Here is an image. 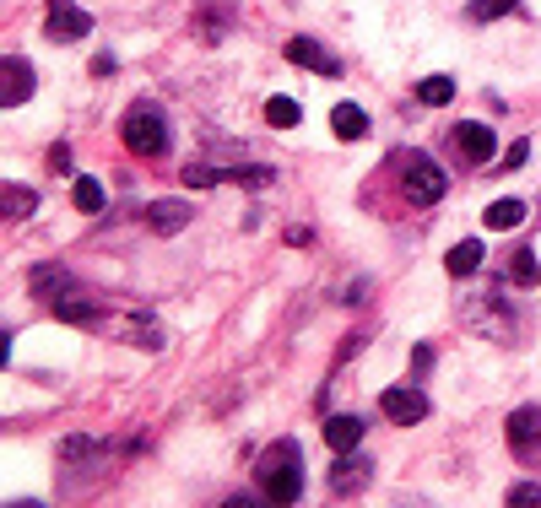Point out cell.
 Segmentation results:
<instances>
[{"label": "cell", "instance_id": "obj_1", "mask_svg": "<svg viewBox=\"0 0 541 508\" xmlns=\"http://www.w3.org/2000/svg\"><path fill=\"white\" fill-rule=\"evenodd\" d=\"M260 487H266V503H298L303 498V454L298 444H276L260 454Z\"/></svg>", "mask_w": 541, "mask_h": 508}, {"label": "cell", "instance_id": "obj_2", "mask_svg": "<svg viewBox=\"0 0 541 508\" xmlns=\"http://www.w3.org/2000/svg\"><path fill=\"white\" fill-rule=\"evenodd\" d=\"M120 136H125V146L136 157H163L168 152V119H163L157 103H136V109L125 114Z\"/></svg>", "mask_w": 541, "mask_h": 508}, {"label": "cell", "instance_id": "obj_3", "mask_svg": "<svg viewBox=\"0 0 541 508\" xmlns=\"http://www.w3.org/2000/svg\"><path fill=\"white\" fill-rule=\"evenodd\" d=\"M401 190H406V200H412V206H439L444 190H450V179H444V168L433 163V157L412 152V157L401 163Z\"/></svg>", "mask_w": 541, "mask_h": 508}, {"label": "cell", "instance_id": "obj_4", "mask_svg": "<svg viewBox=\"0 0 541 508\" xmlns=\"http://www.w3.org/2000/svg\"><path fill=\"white\" fill-rule=\"evenodd\" d=\"M44 33L55 38V44H76V38H87V33H92V17H87L82 6H71V0H49Z\"/></svg>", "mask_w": 541, "mask_h": 508}, {"label": "cell", "instance_id": "obj_5", "mask_svg": "<svg viewBox=\"0 0 541 508\" xmlns=\"http://www.w3.org/2000/svg\"><path fill=\"white\" fill-rule=\"evenodd\" d=\"M504 438H509V449L520 454V460L541 454V406H520V411H514V417L504 422Z\"/></svg>", "mask_w": 541, "mask_h": 508}, {"label": "cell", "instance_id": "obj_6", "mask_svg": "<svg viewBox=\"0 0 541 508\" xmlns=\"http://www.w3.org/2000/svg\"><path fill=\"white\" fill-rule=\"evenodd\" d=\"M28 98H33V65L22 55H6V65H0V103H6V109H22Z\"/></svg>", "mask_w": 541, "mask_h": 508}, {"label": "cell", "instance_id": "obj_7", "mask_svg": "<svg viewBox=\"0 0 541 508\" xmlns=\"http://www.w3.org/2000/svg\"><path fill=\"white\" fill-rule=\"evenodd\" d=\"M450 141H455V152L466 157V163H493V130L477 125V119H460V125L450 130Z\"/></svg>", "mask_w": 541, "mask_h": 508}, {"label": "cell", "instance_id": "obj_8", "mask_svg": "<svg viewBox=\"0 0 541 508\" xmlns=\"http://www.w3.org/2000/svg\"><path fill=\"white\" fill-rule=\"evenodd\" d=\"M379 406H385V417H390L395 427H412V422L428 417V395H422V390H385V400H379Z\"/></svg>", "mask_w": 541, "mask_h": 508}, {"label": "cell", "instance_id": "obj_9", "mask_svg": "<svg viewBox=\"0 0 541 508\" xmlns=\"http://www.w3.org/2000/svg\"><path fill=\"white\" fill-rule=\"evenodd\" d=\"M287 60L303 65V71H320V76H341V60L331 55V49H320L314 38H293L287 44Z\"/></svg>", "mask_w": 541, "mask_h": 508}, {"label": "cell", "instance_id": "obj_10", "mask_svg": "<svg viewBox=\"0 0 541 508\" xmlns=\"http://www.w3.org/2000/svg\"><path fill=\"white\" fill-rule=\"evenodd\" d=\"M190 217H195L190 200H152V206H147V227H152V233H179Z\"/></svg>", "mask_w": 541, "mask_h": 508}, {"label": "cell", "instance_id": "obj_11", "mask_svg": "<svg viewBox=\"0 0 541 508\" xmlns=\"http://www.w3.org/2000/svg\"><path fill=\"white\" fill-rule=\"evenodd\" d=\"M368 487V460H352V454H341L336 471H331V492L336 498H358Z\"/></svg>", "mask_w": 541, "mask_h": 508}, {"label": "cell", "instance_id": "obj_12", "mask_svg": "<svg viewBox=\"0 0 541 508\" xmlns=\"http://www.w3.org/2000/svg\"><path fill=\"white\" fill-rule=\"evenodd\" d=\"M325 444H331L336 454H358L363 422H358V417H325Z\"/></svg>", "mask_w": 541, "mask_h": 508}, {"label": "cell", "instance_id": "obj_13", "mask_svg": "<svg viewBox=\"0 0 541 508\" xmlns=\"http://www.w3.org/2000/svg\"><path fill=\"white\" fill-rule=\"evenodd\" d=\"M482 260H487L482 238H460V244L450 249V260H444V271H450V276H471V271H482Z\"/></svg>", "mask_w": 541, "mask_h": 508}, {"label": "cell", "instance_id": "obj_14", "mask_svg": "<svg viewBox=\"0 0 541 508\" xmlns=\"http://www.w3.org/2000/svg\"><path fill=\"white\" fill-rule=\"evenodd\" d=\"M331 130L341 141H358V136H368V114L358 109V103H336L331 109Z\"/></svg>", "mask_w": 541, "mask_h": 508}, {"label": "cell", "instance_id": "obj_15", "mask_svg": "<svg viewBox=\"0 0 541 508\" xmlns=\"http://www.w3.org/2000/svg\"><path fill=\"white\" fill-rule=\"evenodd\" d=\"M0 211H6V222H22L38 211V190H28V184H6V195H0Z\"/></svg>", "mask_w": 541, "mask_h": 508}, {"label": "cell", "instance_id": "obj_16", "mask_svg": "<svg viewBox=\"0 0 541 508\" xmlns=\"http://www.w3.org/2000/svg\"><path fill=\"white\" fill-rule=\"evenodd\" d=\"M493 233H509V227H520L525 222V200H514V195H504V200H493L487 206V217H482Z\"/></svg>", "mask_w": 541, "mask_h": 508}, {"label": "cell", "instance_id": "obj_17", "mask_svg": "<svg viewBox=\"0 0 541 508\" xmlns=\"http://www.w3.org/2000/svg\"><path fill=\"white\" fill-rule=\"evenodd\" d=\"M76 211H87V217H92V211H103V206H109V190H103V184L98 179H76Z\"/></svg>", "mask_w": 541, "mask_h": 508}, {"label": "cell", "instance_id": "obj_18", "mask_svg": "<svg viewBox=\"0 0 541 508\" xmlns=\"http://www.w3.org/2000/svg\"><path fill=\"white\" fill-rule=\"evenodd\" d=\"M455 98V82L450 76H428V82H417V103H428V109H439V103Z\"/></svg>", "mask_w": 541, "mask_h": 508}, {"label": "cell", "instance_id": "obj_19", "mask_svg": "<svg viewBox=\"0 0 541 508\" xmlns=\"http://www.w3.org/2000/svg\"><path fill=\"white\" fill-rule=\"evenodd\" d=\"M266 119H271L276 130H293L303 114H298V103H293V98H271V103H266Z\"/></svg>", "mask_w": 541, "mask_h": 508}, {"label": "cell", "instance_id": "obj_20", "mask_svg": "<svg viewBox=\"0 0 541 508\" xmlns=\"http://www.w3.org/2000/svg\"><path fill=\"white\" fill-rule=\"evenodd\" d=\"M520 0H471L466 6V17L471 22H493V17H504V11H514Z\"/></svg>", "mask_w": 541, "mask_h": 508}, {"label": "cell", "instance_id": "obj_21", "mask_svg": "<svg viewBox=\"0 0 541 508\" xmlns=\"http://www.w3.org/2000/svg\"><path fill=\"white\" fill-rule=\"evenodd\" d=\"M509 282H536V254L525 249V244L509 254Z\"/></svg>", "mask_w": 541, "mask_h": 508}, {"label": "cell", "instance_id": "obj_22", "mask_svg": "<svg viewBox=\"0 0 541 508\" xmlns=\"http://www.w3.org/2000/svg\"><path fill=\"white\" fill-rule=\"evenodd\" d=\"M55 309H60V319H71V325H98V309H87V303H76V298H55Z\"/></svg>", "mask_w": 541, "mask_h": 508}, {"label": "cell", "instance_id": "obj_23", "mask_svg": "<svg viewBox=\"0 0 541 508\" xmlns=\"http://www.w3.org/2000/svg\"><path fill=\"white\" fill-rule=\"evenodd\" d=\"M504 503L509 508H536L541 503V487H536V481H514V487L504 492Z\"/></svg>", "mask_w": 541, "mask_h": 508}, {"label": "cell", "instance_id": "obj_24", "mask_svg": "<svg viewBox=\"0 0 541 508\" xmlns=\"http://www.w3.org/2000/svg\"><path fill=\"white\" fill-rule=\"evenodd\" d=\"M228 173H217V168H184V184H195V190H206V184H222Z\"/></svg>", "mask_w": 541, "mask_h": 508}, {"label": "cell", "instance_id": "obj_25", "mask_svg": "<svg viewBox=\"0 0 541 508\" xmlns=\"http://www.w3.org/2000/svg\"><path fill=\"white\" fill-rule=\"evenodd\" d=\"M525 157H531V141H514V146H509V152H504V168H520V163H525Z\"/></svg>", "mask_w": 541, "mask_h": 508}, {"label": "cell", "instance_id": "obj_26", "mask_svg": "<svg viewBox=\"0 0 541 508\" xmlns=\"http://www.w3.org/2000/svg\"><path fill=\"white\" fill-rule=\"evenodd\" d=\"M87 454H92L87 438H71V444H65V460H87Z\"/></svg>", "mask_w": 541, "mask_h": 508}, {"label": "cell", "instance_id": "obj_27", "mask_svg": "<svg viewBox=\"0 0 541 508\" xmlns=\"http://www.w3.org/2000/svg\"><path fill=\"white\" fill-rule=\"evenodd\" d=\"M49 168H55V173H71V152H65V146H55V152H49Z\"/></svg>", "mask_w": 541, "mask_h": 508}]
</instances>
